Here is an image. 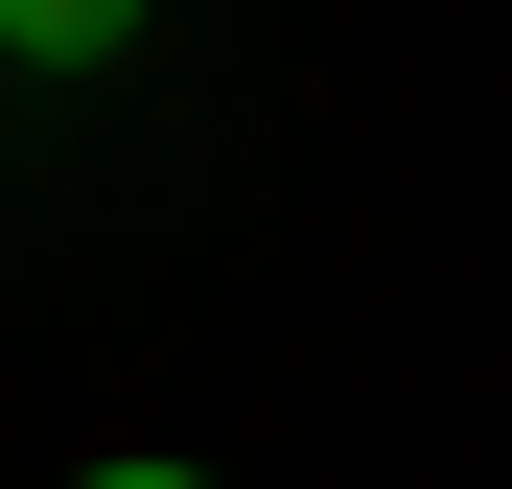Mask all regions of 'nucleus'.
<instances>
[{
    "label": "nucleus",
    "mask_w": 512,
    "mask_h": 489,
    "mask_svg": "<svg viewBox=\"0 0 512 489\" xmlns=\"http://www.w3.org/2000/svg\"><path fill=\"white\" fill-rule=\"evenodd\" d=\"M140 0H0V70H117Z\"/></svg>",
    "instance_id": "nucleus-1"
},
{
    "label": "nucleus",
    "mask_w": 512,
    "mask_h": 489,
    "mask_svg": "<svg viewBox=\"0 0 512 489\" xmlns=\"http://www.w3.org/2000/svg\"><path fill=\"white\" fill-rule=\"evenodd\" d=\"M70 489H210V466H70Z\"/></svg>",
    "instance_id": "nucleus-2"
}]
</instances>
